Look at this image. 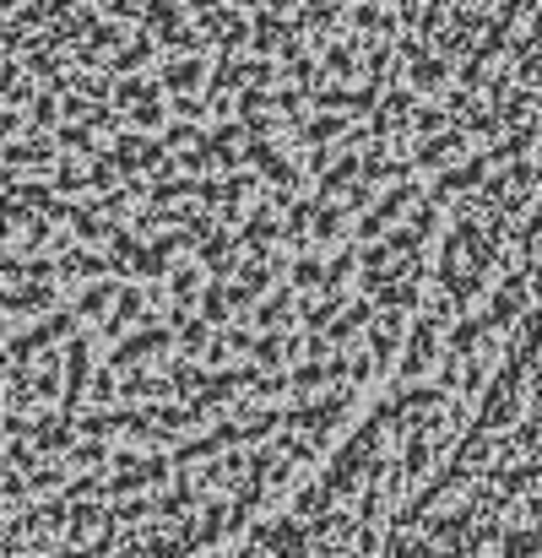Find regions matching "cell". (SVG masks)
<instances>
[{"label": "cell", "instance_id": "obj_1", "mask_svg": "<svg viewBox=\"0 0 542 558\" xmlns=\"http://www.w3.org/2000/svg\"><path fill=\"white\" fill-rule=\"evenodd\" d=\"M532 526L542 0H5V558Z\"/></svg>", "mask_w": 542, "mask_h": 558}, {"label": "cell", "instance_id": "obj_2", "mask_svg": "<svg viewBox=\"0 0 542 558\" xmlns=\"http://www.w3.org/2000/svg\"><path fill=\"white\" fill-rule=\"evenodd\" d=\"M483 558H542V526L516 532V537H505V543H494Z\"/></svg>", "mask_w": 542, "mask_h": 558}, {"label": "cell", "instance_id": "obj_3", "mask_svg": "<svg viewBox=\"0 0 542 558\" xmlns=\"http://www.w3.org/2000/svg\"><path fill=\"white\" fill-rule=\"evenodd\" d=\"M478 558H483V554H478Z\"/></svg>", "mask_w": 542, "mask_h": 558}]
</instances>
